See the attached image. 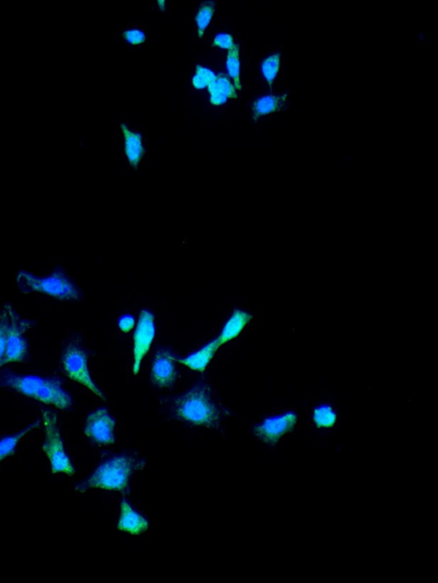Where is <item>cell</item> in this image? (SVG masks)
<instances>
[{"label":"cell","instance_id":"52a82bcc","mask_svg":"<svg viewBox=\"0 0 438 583\" xmlns=\"http://www.w3.org/2000/svg\"><path fill=\"white\" fill-rule=\"evenodd\" d=\"M298 424V416L294 412H285L266 419L254 428V435L262 442L276 445L280 439L292 431Z\"/></svg>","mask_w":438,"mask_h":583},{"label":"cell","instance_id":"603a6c76","mask_svg":"<svg viewBox=\"0 0 438 583\" xmlns=\"http://www.w3.org/2000/svg\"><path fill=\"white\" fill-rule=\"evenodd\" d=\"M217 89L219 90L223 96L231 99H236L237 98V93H236V88L231 84L229 79L226 75L220 73L216 77L215 82Z\"/></svg>","mask_w":438,"mask_h":583},{"label":"cell","instance_id":"5bb4252c","mask_svg":"<svg viewBox=\"0 0 438 583\" xmlns=\"http://www.w3.org/2000/svg\"><path fill=\"white\" fill-rule=\"evenodd\" d=\"M121 129L123 138H125L126 155L128 158L130 164L133 168H137L145 153L143 139H142L140 134L133 133L123 124L121 125Z\"/></svg>","mask_w":438,"mask_h":583},{"label":"cell","instance_id":"9c48e42d","mask_svg":"<svg viewBox=\"0 0 438 583\" xmlns=\"http://www.w3.org/2000/svg\"><path fill=\"white\" fill-rule=\"evenodd\" d=\"M155 334V318L151 312L144 310L141 312L139 322L134 334V374H138L142 360L151 348Z\"/></svg>","mask_w":438,"mask_h":583},{"label":"cell","instance_id":"e0dca14e","mask_svg":"<svg viewBox=\"0 0 438 583\" xmlns=\"http://www.w3.org/2000/svg\"><path fill=\"white\" fill-rule=\"evenodd\" d=\"M286 97L269 95L257 99L253 104L252 112L255 118L274 114L285 107Z\"/></svg>","mask_w":438,"mask_h":583},{"label":"cell","instance_id":"83f0119b","mask_svg":"<svg viewBox=\"0 0 438 583\" xmlns=\"http://www.w3.org/2000/svg\"><path fill=\"white\" fill-rule=\"evenodd\" d=\"M135 325V319L132 317V316H123L119 320V328L123 331V332H129V331L133 329Z\"/></svg>","mask_w":438,"mask_h":583},{"label":"cell","instance_id":"6da1fadb","mask_svg":"<svg viewBox=\"0 0 438 583\" xmlns=\"http://www.w3.org/2000/svg\"><path fill=\"white\" fill-rule=\"evenodd\" d=\"M0 386L59 409H68L73 404L72 398L58 379L6 372L0 375Z\"/></svg>","mask_w":438,"mask_h":583},{"label":"cell","instance_id":"484cf974","mask_svg":"<svg viewBox=\"0 0 438 583\" xmlns=\"http://www.w3.org/2000/svg\"><path fill=\"white\" fill-rule=\"evenodd\" d=\"M213 44H214V46L228 49V50L233 48L235 45L233 37L227 35V34H219V35H217Z\"/></svg>","mask_w":438,"mask_h":583},{"label":"cell","instance_id":"d6986e66","mask_svg":"<svg viewBox=\"0 0 438 583\" xmlns=\"http://www.w3.org/2000/svg\"><path fill=\"white\" fill-rule=\"evenodd\" d=\"M312 420L318 429L332 428L337 421L335 410L326 404L318 406L313 410Z\"/></svg>","mask_w":438,"mask_h":583},{"label":"cell","instance_id":"f1b7e54d","mask_svg":"<svg viewBox=\"0 0 438 583\" xmlns=\"http://www.w3.org/2000/svg\"><path fill=\"white\" fill-rule=\"evenodd\" d=\"M192 84L195 88L196 89H204L207 87L203 80L199 77H197V75H195L192 79Z\"/></svg>","mask_w":438,"mask_h":583},{"label":"cell","instance_id":"cb8c5ba5","mask_svg":"<svg viewBox=\"0 0 438 583\" xmlns=\"http://www.w3.org/2000/svg\"><path fill=\"white\" fill-rule=\"evenodd\" d=\"M123 36L129 43L133 45L143 44L146 40L144 33L138 29L127 30L123 34Z\"/></svg>","mask_w":438,"mask_h":583},{"label":"cell","instance_id":"ffe728a7","mask_svg":"<svg viewBox=\"0 0 438 583\" xmlns=\"http://www.w3.org/2000/svg\"><path fill=\"white\" fill-rule=\"evenodd\" d=\"M227 66L230 77L234 81L235 88L241 89V77H239V47L235 44L234 47L228 50Z\"/></svg>","mask_w":438,"mask_h":583},{"label":"cell","instance_id":"4fadbf2b","mask_svg":"<svg viewBox=\"0 0 438 583\" xmlns=\"http://www.w3.org/2000/svg\"><path fill=\"white\" fill-rule=\"evenodd\" d=\"M252 316L246 311L241 310L234 311V314L232 315L229 320L225 325L222 332L217 338L219 347L227 344V341L233 340L234 338L237 337L242 332V330H244L245 327L252 320Z\"/></svg>","mask_w":438,"mask_h":583},{"label":"cell","instance_id":"ba28073f","mask_svg":"<svg viewBox=\"0 0 438 583\" xmlns=\"http://www.w3.org/2000/svg\"><path fill=\"white\" fill-rule=\"evenodd\" d=\"M115 421L106 408H100L89 415L84 434L100 445H110L114 442Z\"/></svg>","mask_w":438,"mask_h":583},{"label":"cell","instance_id":"44dd1931","mask_svg":"<svg viewBox=\"0 0 438 583\" xmlns=\"http://www.w3.org/2000/svg\"><path fill=\"white\" fill-rule=\"evenodd\" d=\"M214 13V3L207 1L202 3L196 17L198 28V36L202 37L204 36L206 29H207L209 24H211Z\"/></svg>","mask_w":438,"mask_h":583},{"label":"cell","instance_id":"f546056e","mask_svg":"<svg viewBox=\"0 0 438 583\" xmlns=\"http://www.w3.org/2000/svg\"><path fill=\"white\" fill-rule=\"evenodd\" d=\"M158 5H159V7H160V9L162 10L163 11H164L165 10V1H160V0H159Z\"/></svg>","mask_w":438,"mask_h":583},{"label":"cell","instance_id":"9a60e30c","mask_svg":"<svg viewBox=\"0 0 438 583\" xmlns=\"http://www.w3.org/2000/svg\"><path fill=\"white\" fill-rule=\"evenodd\" d=\"M218 348V342L216 339L211 342V344L206 345L199 351L194 353V355L187 357L186 359L179 360V362L186 364L190 369L204 371L206 367H208L209 363L211 362V360L214 357Z\"/></svg>","mask_w":438,"mask_h":583},{"label":"cell","instance_id":"7402d4cb","mask_svg":"<svg viewBox=\"0 0 438 583\" xmlns=\"http://www.w3.org/2000/svg\"><path fill=\"white\" fill-rule=\"evenodd\" d=\"M280 64V54H275L269 56L264 60L262 64V73H263L266 82L269 85H272L279 73Z\"/></svg>","mask_w":438,"mask_h":583},{"label":"cell","instance_id":"4316f807","mask_svg":"<svg viewBox=\"0 0 438 583\" xmlns=\"http://www.w3.org/2000/svg\"><path fill=\"white\" fill-rule=\"evenodd\" d=\"M209 91L211 93V103L215 106H220L227 103V98L222 95V93L217 89L215 82L209 86Z\"/></svg>","mask_w":438,"mask_h":583},{"label":"cell","instance_id":"ac0fdd59","mask_svg":"<svg viewBox=\"0 0 438 583\" xmlns=\"http://www.w3.org/2000/svg\"><path fill=\"white\" fill-rule=\"evenodd\" d=\"M40 420L36 421L35 423L31 424V426L26 427L24 430L18 432L17 434L0 438V462L11 456L15 452V450H16L18 443H20L21 440L29 434V432L32 431L33 429L38 427L40 425Z\"/></svg>","mask_w":438,"mask_h":583},{"label":"cell","instance_id":"8992f818","mask_svg":"<svg viewBox=\"0 0 438 583\" xmlns=\"http://www.w3.org/2000/svg\"><path fill=\"white\" fill-rule=\"evenodd\" d=\"M62 370L67 377L80 383L91 391L96 396L103 399L104 396L89 374L88 369V356L77 342H70L63 350L62 357Z\"/></svg>","mask_w":438,"mask_h":583},{"label":"cell","instance_id":"2e32d148","mask_svg":"<svg viewBox=\"0 0 438 583\" xmlns=\"http://www.w3.org/2000/svg\"><path fill=\"white\" fill-rule=\"evenodd\" d=\"M10 306H0V360L5 353L7 341L9 340L15 325L20 318Z\"/></svg>","mask_w":438,"mask_h":583},{"label":"cell","instance_id":"30bf717a","mask_svg":"<svg viewBox=\"0 0 438 583\" xmlns=\"http://www.w3.org/2000/svg\"><path fill=\"white\" fill-rule=\"evenodd\" d=\"M31 323L22 319H17L8 341L5 353L0 360V368L13 362H22L27 360L28 344L24 338L26 331L31 328Z\"/></svg>","mask_w":438,"mask_h":583},{"label":"cell","instance_id":"8fae6325","mask_svg":"<svg viewBox=\"0 0 438 583\" xmlns=\"http://www.w3.org/2000/svg\"><path fill=\"white\" fill-rule=\"evenodd\" d=\"M176 375L177 374L173 356L166 350H160L152 364L151 380L153 385L160 388H168L174 385Z\"/></svg>","mask_w":438,"mask_h":583},{"label":"cell","instance_id":"4dcf8cb0","mask_svg":"<svg viewBox=\"0 0 438 583\" xmlns=\"http://www.w3.org/2000/svg\"><path fill=\"white\" fill-rule=\"evenodd\" d=\"M0 38H1V33H0ZM0 47H1V40H0Z\"/></svg>","mask_w":438,"mask_h":583},{"label":"cell","instance_id":"277c9868","mask_svg":"<svg viewBox=\"0 0 438 583\" xmlns=\"http://www.w3.org/2000/svg\"><path fill=\"white\" fill-rule=\"evenodd\" d=\"M16 281L22 293H45L61 302L80 298V293L76 286L61 270H54L46 277H37L27 272H20Z\"/></svg>","mask_w":438,"mask_h":583},{"label":"cell","instance_id":"7a4b0ae2","mask_svg":"<svg viewBox=\"0 0 438 583\" xmlns=\"http://www.w3.org/2000/svg\"><path fill=\"white\" fill-rule=\"evenodd\" d=\"M141 462L132 457H114L103 462L88 480L77 487V491L84 492L89 489L98 488L107 491L122 492L128 487L130 477Z\"/></svg>","mask_w":438,"mask_h":583},{"label":"cell","instance_id":"7c38bea8","mask_svg":"<svg viewBox=\"0 0 438 583\" xmlns=\"http://www.w3.org/2000/svg\"><path fill=\"white\" fill-rule=\"evenodd\" d=\"M148 528L149 522L147 520L133 510L123 496L118 529L123 532L130 533V535L139 536L141 533L147 531Z\"/></svg>","mask_w":438,"mask_h":583},{"label":"cell","instance_id":"d4e9b609","mask_svg":"<svg viewBox=\"0 0 438 583\" xmlns=\"http://www.w3.org/2000/svg\"><path fill=\"white\" fill-rule=\"evenodd\" d=\"M196 75L203 80L207 87L216 80V74L212 71L201 66H197Z\"/></svg>","mask_w":438,"mask_h":583},{"label":"cell","instance_id":"3957f363","mask_svg":"<svg viewBox=\"0 0 438 583\" xmlns=\"http://www.w3.org/2000/svg\"><path fill=\"white\" fill-rule=\"evenodd\" d=\"M174 415L183 422L209 428L220 424V412L207 390L195 387L174 402Z\"/></svg>","mask_w":438,"mask_h":583},{"label":"cell","instance_id":"5b68a950","mask_svg":"<svg viewBox=\"0 0 438 583\" xmlns=\"http://www.w3.org/2000/svg\"><path fill=\"white\" fill-rule=\"evenodd\" d=\"M43 421L45 428V442L43 449L50 462L52 473H63L73 476L75 469L63 448L61 436L59 434L57 416L50 411H45Z\"/></svg>","mask_w":438,"mask_h":583}]
</instances>
